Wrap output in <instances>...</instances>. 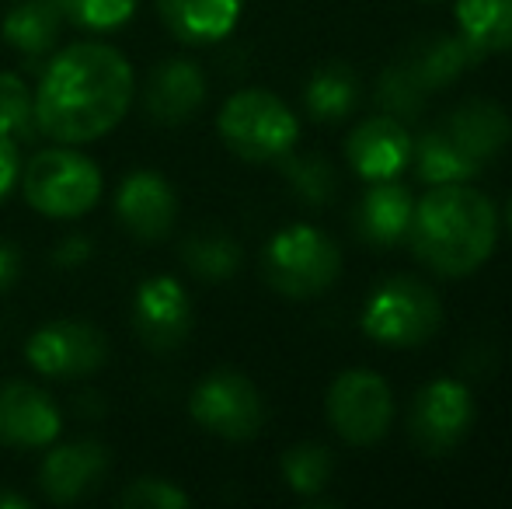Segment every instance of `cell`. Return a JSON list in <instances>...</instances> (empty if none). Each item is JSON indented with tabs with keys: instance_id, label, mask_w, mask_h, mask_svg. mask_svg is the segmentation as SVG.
<instances>
[{
	"instance_id": "1",
	"label": "cell",
	"mask_w": 512,
	"mask_h": 509,
	"mask_svg": "<svg viewBox=\"0 0 512 509\" xmlns=\"http://www.w3.org/2000/svg\"><path fill=\"white\" fill-rule=\"evenodd\" d=\"M136 77L129 60L105 42H74L42 70L35 91L39 133L56 143H88L105 136L133 105Z\"/></svg>"
},
{
	"instance_id": "2",
	"label": "cell",
	"mask_w": 512,
	"mask_h": 509,
	"mask_svg": "<svg viewBox=\"0 0 512 509\" xmlns=\"http://www.w3.org/2000/svg\"><path fill=\"white\" fill-rule=\"evenodd\" d=\"M499 238L495 206L464 182L436 185L411 206L408 241L415 255L439 276H467L488 262Z\"/></svg>"
},
{
	"instance_id": "3",
	"label": "cell",
	"mask_w": 512,
	"mask_h": 509,
	"mask_svg": "<svg viewBox=\"0 0 512 509\" xmlns=\"http://www.w3.org/2000/svg\"><path fill=\"white\" fill-rule=\"evenodd\" d=\"M21 189L42 217L74 220L95 210L102 199V171L88 154L70 147H46L32 154L21 171Z\"/></svg>"
},
{
	"instance_id": "4",
	"label": "cell",
	"mask_w": 512,
	"mask_h": 509,
	"mask_svg": "<svg viewBox=\"0 0 512 509\" xmlns=\"http://www.w3.org/2000/svg\"><path fill=\"white\" fill-rule=\"evenodd\" d=\"M220 136L237 157L244 161H279L297 147V116L283 98L265 88H248L227 98L220 109Z\"/></svg>"
},
{
	"instance_id": "5",
	"label": "cell",
	"mask_w": 512,
	"mask_h": 509,
	"mask_svg": "<svg viewBox=\"0 0 512 509\" xmlns=\"http://www.w3.org/2000/svg\"><path fill=\"white\" fill-rule=\"evenodd\" d=\"M338 272H342V255H338L335 241L317 227H286L265 248V279L283 297H317L335 283Z\"/></svg>"
},
{
	"instance_id": "6",
	"label": "cell",
	"mask_w": 512,
	"mask_h": 509,
	"mask_svg": "<svg viewBox=\"0 0 512 509\" xmlns=\"http://www.w3.org/2000/svg\"><path fill=\"white\" fill-rule=\"evenodd\" d=\"M439 318H443V307H439L436 293L418 279L398 276L370 297L363 311V332L373 342L394 349L422 346L439 328Z\"/></svg>"
},
{
	"instance_id": "7",
	"label": "cell",
	"mask_w": 512,
	"mask_h": 509,
	"mask_svg": "<svg viewBox=\"0 0 512 509\" xmlns=\"http://www.w3.org/2000/svg\"><path fill=\"white\" fill-rule=\"evenodd\" d=\"M189 412L206 433L223 440H251L262 429V394L237 370H213L196 384Z\"/></svg>"
},
{
	"instance_id": "8",
	"label": "cell",
	"mask_w": 512,
	"mask_h": 509,
	"mask_svg": "<svg viewBox=\"0 0 512 509\" xmlns=\"http://www.w3.org/2000/svg\"><path fill=\"white\" fill-rule=\"evenodd\" d=\"M328 419L345 443L370 447L391 429L394 398L384 377L370 370H345L328 391Z\"/></svg>"
},
{
	"instance_id": "9",
	"label": "cell",
	"mask_w": 512,
	"mask_h": 509,
	"mask_svg": "<svg viewBox=\"0 0 512 509\" xmlns=\"http://www.w3.org/2000/svg\"><path fill=\"white\" fill-rule=\"evenodd\" d=\"M25 360L42 377L77 381V377H91L105 367L108 339L88 321H49L28 339Z\"/></svg>"
},
{
	"instance_id": "10",
	"label": "cell",
	"mask_w": 512,
	"mask_h": 509,
	"mask_svg": "<svg viewBox=\"0 0 512 509\" xmlns=\"http://www.w3.org/2000/svg\"><path fill=\"white\" fill-rule=\"evenodd\" d=\"M474 419L471 391L460 381H432L411 405V440L425 454H446L464 440Z\"/></svg>"
},
{
	"instance_id": "11",
	"label": "cell",
	"mask_w": 512,
	"mask_h": 509,
	"mask_svg": "<svg viewBox=\"0 0 512 509\" xmlns=\"http://www.w3.org/2000/svg\"><path fill=\"white\" fill-rule=\"evenodd\" d=\"M133 328L140 342L154 353H171L192 332V300L171 276H154L140 283L133 297Z\"/></svg>"
},
{
	"instance_id": "12",
	"label": "cell",
	"mask_w": 512,
	"mask_h": 509,
	"mask_svg": "<svg viewBox=\"0 0 512 509\" xmlns=\"http://www.w3.org/2000/svg\"><path fill=\"white\" fill-rule=\"evenodd\" d=\"M115 213L136 241H164L178 220V196L161 171H133L122 178Z\"/></svg>"
},
{
	"instance_id": "13",
	"label": "cell",
	"mask_w": 512,
	"mask_h": 509,
	"mask_svg": "<svg viewBox=\"0 0 512 509\" xmlns=\"http://www.w3.org/2000/svg\"><path fill=\"white\" fill-rule=\"evenodd\" d=\"M60 408L42 387L25 381L0 384V443L39 450L60 436Z\"/></svg>"
},
{
	"instance_id": "14",
	"label": "cell",
	"mask_w": 512,
	"mask_h": 509,
	"mask_svg": "<svg viewBox=\"0 0 512 509\" xmlns=\"http://www.w3.org/2000/svg\"><path fill=\"white\" fill-rule=\"evenodd\" d=\"M206 77L192 60H161L143 84V105L161 126H182L203 109Z\"/></svg>"
},
{
	"instance_id": "15",
	"label": "cell",
	"mask_w": 512,
	"mask_h": 509,
	"mask_svg": "<svg viewBox=\"0 0 512 509\" xmlns=\"http://www.w3.org/2000/svg\"><path fill=\"white\" fill-rule=\"evenodd\" d=\"M108 471V450L98 440H77V443H60L46 454L39 471V485L46 492L49 503H77L91 489H98V482Z\"/></svg>"
},
{
	"instance_id": "16",
	"label": "cell",
	"mask_w": 512,
	"mask_h": 509,
	"mask_svg": "<svg viewBox=\"0 0 512 509\" xmlns=\"http://www.w3.org/2000/svg\"><path fill=\"white\" fill-rule=\"evenodd\" d=\"M349 161L370 182H387L401 175V168L411 161V140L408 129L398 119H366L349 136Z\"/></svg>"
},
{
	"instance_id": "17",
	"label": "cell",
	"mask_w": 512,
	"mask_h": 509,
	"mask_svg": "<svg viewBox=\"0 0 512 509\" xmlns=\"http://www.w3.org/2000/svg\"><path fill=\"white\" fill-rule=\"evenodd\" d=\"M161 21L182 42L203 46L234 32L244 0H157Z\"/></svg>"
},
{
	"instance_id": "18",
	"label": "cell",
	"mask_w": 512,
	"mask_h": 509,
	"mask_svg": "<svg viewBox=\"0 0 512 509\" xmlns=\"http://www.w3.org/2000/svg\"><path fill=\"white\" fill-rule=\"evenodd\" d=\"M446 133L453 136V143H457L474 164H481L506 147L512 136V123H509L506 109H499L495 102L474 98V102H464L453 112L450 123H446Z\"/></svg>"
},
{
	"instance_id": "19",
	"label": "cell",
	"mask_w": 512,
	"mask_h": 509,
	"mask_svg": "<svg viewBox=\"0 0 512 509\" xmlns=\"http://www.w3.org/2000/svg\"><path fill=\"white\" fill-rule=\"evenodd\" d=\"M411 192L398 182H377L366 199L359 203L356 224H359V238L370 241V245H398L408 234V220H411Z\"/></svg>"
},
{
	"instance_id": "20",
	"label": "cell",
	"mask_w": 512,
	"mask_h": 509,
	"mask_svg": "<svg viewBox=\"0 0 512 509\" xmlns=\"http://www.w3.org/2000/svg\"><path fill=\"white\" fill-rule=\"evenodd\" d=\"M63 7L60 0H21L7 11L0 35L7 46H14L28 60H39L56 46L63 28Z\"/></svg>"
},
{
	"instance_id": "21",
	"label": "cell",
	"mask_w": 512,
	"mask_h": 509,
	"mask_svg": "<svg viewBox=\"0 0 512 509\" xmlns=\"http://www.w3.org/2000/svg\"><path fill=\"white\" fill-rule=\"evenodd\" d=\"M481 56V49L474 42H467L464 35L457 39H429L415 49L411 63H405V70L415 77L418 88H439V84H450L453 77H460L467 67H474Z\"/></svg>"
},
{
	"instance_id": "22",
	"label": "cell",
	"mask_w": 512,
	"mask_h": 509,
	"mask_svg": "<svg viewBox=\"0 0 512 509\" xmlns=\"http://www.w3.org/2000/svg\"><path fill=\"white\" fill-rule=\"evenodd\" d=\"M457 25L467 42L481 53H509L512 49V0H460Z\"/></svg>"
},
{
	"instance_id": "23",
	"label": "cell",
	"mask_w": 512,
	"mask_h": 509,
	"mask_svg": "<svg viewBox=\"0 0 512 509\" xmlns=\"http://www.w3.org/2000/svg\"><path fill=\"white\" fill-rule=\"evenodd\" d=\"M359 81L345 63H324L314 77L307 81L304 102L307 112L321 123H338L356 109Z\"/></svg>"
},
{
	"instance_id": "24",
	"label": "cell",
	"mask_w": 512,
	"mask_h": 509,
	"mask_svg": "<svg viewBox=\"0 0 512 509\" xmlns=\"http://www.w3.org/2000/svg\"><path fill=\"white\" fill-rule=\"evenodd\" d=\"M415 150V164H418V175L432 185H450V182H467L481 164H474L464 150L453 143V136L446 129L439 133H425L418 140Z\"/></svg>"
},
{
	"instance_id": "25",
	"label": "cell",
	"mask_w": 512,
	"mask_h": 509,
	"mask_svg": "<svg viewBox=\"0 0 512 509\" xmlns=\"http://www.w3.org/2000/svg\"><path fill=\"white\" fill-rule=\"evenodd\" d=\"M182 258L199 279H227V276H234L237 265H241V248H237V241L227 238V234L203 231L185 241Z\"/></svg>"
},
{
	"instance_id": "26",
	"label": "cell",
	"mask_w": 512,
	"mask_h": 509,
	"mask_svg": "<svg viewBox=\"0 0 512 509\" xmlns=\"http://www.w3.org/2000/svg\"><path fill=\"white\" fill-rule=\"evenodd\" d=\"M0 136L14 143H28L39 136L35 95L18 74H0Z\"/></svg>"
},
{
	"instance_id": "27",
	"label": "cell",
	"mask_w": 512,
	"mask_h": 509,
	"mask_svg": "<svg viewBox=\"0 0 512 509\" xmlns=\"http://www.w3.org/2000/svg\"><path fill=\"white\" fill-rule=\"evenodd\" d=\"M283 475L297 496H317L331 478L328 447H321V443H297L293 450H286Z\"/></svg>"
},
{
	"instance_id": "28",
	"label": "cell",
	"mask_w": 512,
	"mask_h": 509,
	"mask_svg": "<svg viewBox=\"0 0 512 509\" xmlns=\"http://www.w3.org/2000/svg\"><path fill=\"white\" fill-rule=\"evenodd\" d=\"M140 0H60L63 18L88 32H112L133 18Z\"/></svg>"
},
{
	"instance_id": "29",
	"label": "cell",
	"mask_w": 512,
	"mask_h": 509,
	"mask_svg": "<svg viewBox=\"0 0 512 509\" xmlns=\"http://www.w3.org/2000/svg\"><path fill=\"white\" fill-rule=\"evenodd\" d=\"M119 506L126 509H185L189 496L178 485L164 482V478H136L122 489Z\"/></svg>"
},
{
	"instance_id": "30",
	"label": "cell",
	"mask_w": 512,
	"mask_h": 509,
	"mask_svg": "<svg viewBox=\"0 0 512 509\" xmlns=\"http://www.w3.org/2000/svg\"><path fill=\"white\" fill-rule=\"evenodd\" d=\"M286 175H290L293 189L300 192L310 203H324V199L335 192V178H331V168L317 157H300V161L286 164Z\"/></svg>"
},
{
	"instance_id": "31",
	"label": "cell",
	"mask_w": 512,
	"mask_h": 509,
	"mask_svg": "<svg viewBox=\"0 0 512 509\" xmlns=\"http://www.w3.org/2000/svg\"><path fill=\"white\" fill-rule=\"evenodd\" d=\"M380 98H384L394 112L411 116V112H418V105H422V88H418L415 77H411L405 67H394V70H387L384 84H380Z\"/></svg>"
},
{
	"instance_id": "32",
	"label": "cell",
	"mask_w": 512,
	"mask_h": 509,
	"mask_svg": "<svg viewBox=\"0 0 512 509\" xmlns=\"http://www.w3.org/2000/svg\"><path fill=\"white\" fill-rule=\"evenodd\" d=\"M18 175H21L18 143L7 140V136H0V199H4L7 192L14 189V182H18Z\"/></svg>"
},
{
	"instance_id": "33",
	"label": "cell",
	"mask_w": 512,
	"mask_h": 509,
	"mask_svg": "<svg viewBox=\"0 0 512 509\" xmlns=\"http://www.w3.org/2000/svg\"><path fill=\"white\" fill-rule=\"evenodd\" d=\"M21 276V252L7 241H0V293H7Z\"/></svg>"
},
{
	"instance_id": "34",
	"label": "cell",
	"mask_w": 512,
	"mask_h": 509,
	"mask_svg": "<svg viewBox=\"0 0 512 509\" xmlns=\"http://www.w3.org/2000/svg\"><path fill=\"white\" fill-rule=\"evenodd\" d=\"M88 258H91V241L81 238V234L60 241V248H56V265H81Z\"/></svg>"
},
{
	"instance_id": "35",
	"label": "cell",
	"mask_w": 512,
	"mask_h": 509,
	"mask_svg": "<svg viewBox=\"0 0 512 509\" xmlns=\"http://www.w3.org/2000/svg\"><path fill=\"white\" fill-rule=\"evenodd\" d=\"M0 509H28V499L18 496V492L0 489Z\"/></svg>"
},
{
	"instance_id": "36",
	"label": "cell",
	"mask_w": 512,
	"mask_h": 509,
	"mask_svg": "<svg viewBox=\"0 0 512 509\" xmlns=\"http://www.w3.org/2000/svg\"><path fill=\"white\" fill-rule=\"evenodd\" d=\"M509 231H512V199H509Z\"/></svg>"
}]
</instances>
